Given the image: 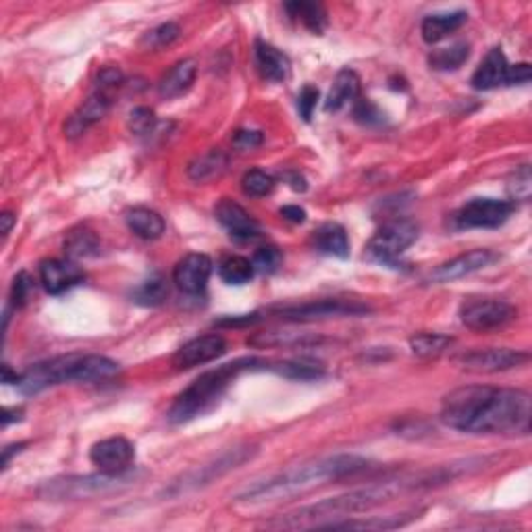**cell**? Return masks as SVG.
Wrapping results in <instances>:
<instances>
[{"label": "cell", "mask_w": 532, "mask_h": 532, "mask_svg": "<svg viewBox=\"0 0 532 532\" xmlns=\"http://www.w3.org/2000/svg\"><path fill=\"white\" fill-rule=\"evenodd\" d=\"M532 397L528 391L468 385L443 397L441 420L470 435H522L530 432Z\"/></svg>", "instance_id": "1"}, {"label": "cell", "mask_w": 532, "mask_h": 532, "mask_svg": "<svg viewBox=\"0 0 532 532\" xmlns=\"http://www.w3.org/2000/svg\"><path fill=\"white\" fill-rule=\"evenodd\" d=\"M449 475L443 470L426 472V475H406V476H396L387 478L383 483L369 484L364 489H356L350 493H344V495L328 497L323 501L306 505L293 514H287L285 518H279L277 522H271L268 527L273 528H314L318 524H325L320 520H337V518H350L353 514H360V511H369L377 505H383L391 499H396L404 493L431 487L435 483L448 481Z\"/></svg>", "instance_id": "2"}, {"label": "cell", "mask_w": 532, "mask_h": 532, "mask_svg": "<svg viewBox=\"0 0 532 532\" xmlns=\"http://www.w3.org/2000/svg\"><path fill=\"white\" fill-rule=\"evenodd\" d=\"M369 468V459L353 456V453H335V456L310 459V462L293 466V468H287L271 478H265V481L248 484L235 495V503L265 505L283 501V499L320 487L328 481H341V478L360 475Z\"/></svg>", "instance_id": "3"}, {"label": "cell", "mask_w": 532, "mask_h": 532, "mask_svg": "<svg viewBox=\"0 0 532 532\" xmlns=\"http://www.w3.org/2000/svg\"><path fill=\"white\" fill-rule=\"evenodd\" d=\"M121 372L119 362L98 353H67L34 364L19 377L17 387L25 396H34L63 383H100Z\"/></svg>", "instance_id": "4"}, {"label": "cell", "mask_w": 532, "mask_h": 532, "mask_svg": "<svg viewBox=\"0 0 532 532\" xmlns=\"http://www.w3.org/2000/svg\"><path fill=\"white\" fill-rule=\"evenodd\" d=\"M271 369V360L262 358H240L235 362L222 364L200 374L188 389H183L169 410V420L175 424L189 423V420L202 416L222 397L229 385L240 377L241 372H256Z\"/></svg>", "instance_id": "5"}, {"label": "cell", "mask_w": 532, "mask_h": 532, "mask_svg": "<svg viewBox=\"0 0 532 532\" xmlns=\"http://www.w3.org/2000/svg\"><path fill=\"white\" fill-rule=\"evenodd\" d=\"M135 476L131 470L123 475H109V472H98V475L85 476H61L46 481L38 495L50 501H77V499H90L98 495H110V493L123 491L131 487Z\"/></svg>", "instance_id": "6"}, {"label": "cell", "mask_w": 532, "mask_h": 532, "mask_svg": "<svg viewBox=\"0 0 532 532\" xmlns=\"http://www.w3.org/2000/svg\"><path fill=\"white\" fill-rule=\"evenodd\" d=\"M371 308L360 304L356 300H312L301 301V304H287V306H273L265 310L275 318L289 320V323H310V320L320 318H341V317H360L369 314Z\"/></svg>", "instance_id": "7"}, {"label": "cell", "mask_w": 532, "mask_h": 532, "mask_svg": "<svg viewBox=\"0 0 532 532\" xmlns=\"http://www.w3.org/2000/svg\"><path fill=\"white\" fill-rule=\"evenodd\" d=\"M418 240V227L412 221H391L387 222L374 233V238L366 246L369 258L379 262V265L397 266L402 254L408 249L414 241Z\"/></svg>", "instance_id": "8"}, {"label": "cell", "mask_w": 532, "mask_h": 532, "mask_svg": "<svg viewBox=\"0 0 532 532\" xmlns=\"http://www.w3.org/2000/svg\"><path fill=\"white\" fill-rule=\"evenodd\" d=\"M518 310L510 301L497 298H470L459 306V320L472 331H493L511 323Z\"/></svg>", "instance_id": "9"}, {"label": "cell", "mask_w": 532, "mask_h": 532, "mask_svg": "<svg viewBox=\"0 0 532 532\" xmlns=\"http://www.w3.org/2000/svg\"><path fill=\"white\" fill-rule=\"evenodd\" d=\"M514 213V202L475 198L458 210L453 221L458 229H497Z\"/></svg>", "instance_id": "10"}, {"label": "cell", "mask_w": 532, "mask_h": 532, "mask_svg": "<svg viewBox=\"0 0 532 532\" xmlns=\"http://www.w3.org/2000/svg\"><path fill=\"white\" fill-rule=\"evenodd\" d=\"M530 360L528 352L510 350V347H487V350H470L456 358V364L462 371L491 374L518 369Z\"/></svg>", "instance_id": "11"}, {"label": "cell", "mask_w": 532, "mask_h": 532, "mask_svg": "<svg viewBox=\"0 0 532 532\" xmlns=\"http://www.w3.org/2000/svg\"><path fill=\"white\" fill-rule=\"evenodd\" d=\"M92 464L98 466L100 472H109V475H123V472L131 470V464L135 459V449L127 439L123 437H110L104 441H98L92 445L90 449Z\"/></svg>", "instance_id": "12"}, {"label": "cell", "mask_w": 532, "mask_h": 532, "mask_svg": "<svg viewBox=\"0 0 532 532\" xmlns=\"http://www.w3.org/2000/svg\"><path fill=\"white\" fill-rule=\"evenodd\" d=\"M225 352H227V341L222 335H216V333L202 335V337L188 341L186 345H181L179 350H177V353L173 356V366L179 371L194 369V366L213 362V360L221 358Z\"/></svg>", "instance_id": "13"}, {"label": "cell", "mask_w": 532, "mask_h": 532, "mask_svg": "<svg viewBox=\"0 0 532 532\" xmlns=\"http://www.w3.org/2000/svg\"><path fill=\"white\" fill-rule=\"evenodd\" d=\"M213 275V260L206 254H186L173 268V283L188 295H198L206 289Z\"/></svg>", "instance_id": "14"}, {"label": "cell", "mask_w": 532, "mask_h": 532, "mask_svg": "<svg viewBox=\"0 0 532 532\" xmlns=\"http://www.w3.org/2000/svg\"><path fill=\"white\" fill-rule=\"evenodd\" d=\"M495 258L497 254L491 252L487 248L470 249V252L459 254L449 262H443L441 266H437L435 271L431 273V281L432 283H451V281H458L466 277V275H472L481 271L484 266H489Z\"/></svg>", "instance_id": "15"}, {"label": "cell", "mask_w": 532, "mask_h": 532, "mask_svg": "<svg viewBox=\"0 0 532 532\" xmlns=\"http://www.w3.org/2000/svg\"><path fill=\"white\" fill-rule=\"evenodd\" d=\"M40 281L50 295H61L85 281V273L74 260L50 258L40 265Z\"/></svg>", "instance_id": "16"}, {"label": "cell", "mask_w": 532, "mask_h": 532, "mask_svg": "<svg viewBox=\"0 0 532 532\" xmlns=\"http://www.w3.org/2000/svg\"><path fill=\"white\" fill-rule=\"evenodd\" d=\"M214 216L235 240L249 241L260 235L258 222H256L252 216H249L248 210L244 206H240L238 202L222 198L219 205L214 206Z\"/></svg>", "instance_id": "17"}, {"label": "cell", "mask_w": 532, "mask_h": 532, "mask_svg": "<svg viewBox=\"0 0 532 532\" xmlns=\"http://www.w3.org/2000/svg\"><path fill=\"white\" fill-rule=\"evenodd\" d=\"M110 104H113V92L96 88L90 94L88 100H85L82 104L80 110H77V113L69 119L67 127H65V131H67V135L69 137L82 135L83 131L90 127V125H94L96 121H100L102 117L109 113Z\"/></svg>", "instance_id": "18"}, {"label": "cell", "mask_w": 532, "mask_h": 532, "mask_svg": "<svg viewBox=\"0 0 532 532\" xmlns=\"http://www.w3.org/2000/svg\"><path fill=\"white\" fill-rule=\"evenodd\" d=\"M510 63L501 48H491L484 61L472 75V88L475 90H495L499 85H508Z\"/></svg>", "instance_id": "19"}, {"label": "cell", "mask_w": 532, "mask_h": 532, "mask_svg": "<svg viewBox=\"0 0 532 532\" xmlns=\"http://www.w3.org/2000/svg\"><path fill=\"white\" fill-rule=\"evenodd\" d=\"M254 55L256 67H258L260 75L265 77L266 82L281 83L292 75V63H289L287 55H283L279 48H275L273 44H268L265 40H256Z\"/></svg>", "instance_id": "20"}, {"label": "cell", "mask_w": 532, "mask_h": 532, "mask_svg": "<svg viewBox=\"0 0 532 532\" xmlns=\"http://www.w3.org/2000/svg\"><path fill=\"white\" fill-rule=\"evenodd\" d=\"M196 74H198V63H196L194 58H183V61L175 63L173 67L162 75V80L159 83L161 98H164V100H173V98L186 94V92L192 88Z\"/></svg>", "instance_id": "21"}, {"label": "cell", "mask_w": 532, "mask_h": 532, "mask_svg": "<svg viewBox=\"0 0 532 532\" xmlns=\"http://www.w3.org/2000/svg\"><path fill=\"white\" fill-rule=\"evenodd\" d=\"M360 98V77L356 71L352 69H341L335 82L331 85V92H328L325 110L327 113H337L347 104H353Z\"/></svg>", "instance_id": "22"}, {"label": "cell", "mask_w": 532, "mask_h": 532, "mask_svg": "<svg viewBox=\"0 0 532 532\" xmlns=\"http://www.w3.org/2000/svg\"><path fill=\"white\" fill-rule=\"evenodd\" d=\"M312 246L320 254L335 256V258L341 260L350 256V238H347V231L339 222H325V225H320L312 235Z\"/></svg>", "instance_id": "23"}, {"label": "cell", "mask_w": 532, "mask_h": 532, "mask_svg": "<svg viewBox=\"0 0 532 532\" xmlns=\"http://www.w3.org/2000/svg\"><path fill=\"white\" fill-rule=\"evenodd\" d=\"M249 458V453L246 449H233L231 453H225L221 456L216 462L208 464V466H200V472H192L183 478V489L186 487H200V484H206L213 481V478L225 475L227 470L238 468L241 462H246Z\"/></svg>", "instance_id": "24"}, {"label": "cell", "mask_w": 532, "mask_h": 532, "mask_svg": "<svg viewBox=\"0 0 532 532\" xmlns=\"http://www.w3.org/2000/svg\"><path fill=\"white\" fill-rule=\"evenodd\" d=\"M466 15L464 11H453V13H437V15H429L423 22V40L426 44H437L441 42L443 38H448L453 31L462 28L466 23Z\"/></svg>", "instance_id": "25"}, {"label": "cell", "mask_w": 532, "mask_h": 532, "mask_svg": "<svg viewBox=\"0 0 532 532\" xmlns=\"http://www.w3.org/2000/svg\"><path fill=\"white\" fill-rule=\"evenodd\" d=\"M125 221H127V227L129 231L137 235V238L142 240H159L161 235L164 233V219L156 213V210H150V208H144V206H137V208H131L127 214H125Z\"/></svg>", "instance_id": "26"}, {"label": "cell", "mask_w": 532, "mask_h": 532, "mask_svg": "<svg viewBox=\"0 0 532 532\" xmlns=\"http://www.w3.org/2000/svg\"><path fill=\"white\" fill-rule=\"evenodd\" d=\"M227 164H229L227 154L222 153L221 148H213L202 156H198V159H196L194 162H189L188 175H189V179H194L198 183L213 181V179H219V177L225 173Z\"/></svg>", "instance_id": "27"}, {"label": "cell", "mask_w": 532, "mask_h": 532, "mask_svg": "<svg viewBox=\"0 0 532 532\" xmlns=\"http://www.w3.org/2000/svg\"><path fill=\"white\" fill-rule=\"evenodd\" d=\"M65 254L69 256V260L90 258L100 252V240L98 235L88 227H77L74 231L67 233L65 238Z\"/></svg>", "instance_id": "28"}, {"label": "cell", "mask_w": 532, "mask_h": 532, "mask_svg": "<svg viewBox=\"0 0 532 532\" xmlns=\"http://www.w3.org/2000/svg\"><path fill=\"white\" fill-rule=\"evenodd\" d=\"M285 11L289 17L298 19L304 28H308L312 34H323L327 30V13L318 3H306V0H295V3H287Z\"/></svg>", "instance_id": "29"}, {"label": "cell", "mask_w": 532, "mask_h": 532, "mask_svg": "<svg viewBox=\"0 0 532 532\" xmlns=\"http://www.w3.org/2000/svg\"><path fill=\"white\" fill-rule=\"evenodd\" d=\"M408 522L406 518H396V516H371L364 518V520H331L320 524L317 528H333V530H391V528H399Z\"/></svg>", "instance_id": "30"}, {"label": "cell", "mask_w": 532, "mask_h": 532, "mask_svg": "<svg viewBox=\"0 0 532 532\" xmlns=\"http://www.w3.org/2000/svg\"><path fill=\"white\" fill-rule=\"evenodd\" d=\"M451 345L453 337L443 333H416L410 337V350L420 358H437Z\"/></svg>", "instance_id": "31"}, {"label": "cell", "mask_w": 532, "mask_h": 532, "mask_svg": "<svg viewBox=\"0 0 532 532\" xmlns=\"http://www.w3.org/2000/svg\"><path fill=\"white\" fill-rule=\"evenodd\" d=\"M249 345L254 347H292V345H308L318 344V337H312L308 333H287V331H271V333H256L248 339Z\"/></svg>", "instance_id": "32"}, {"label": "cell", "mask_w": 532, "mask_h": 532, "mask_svg": "<svg viewBox=\"0 0 532 532\" xmlns=\"http://www.w3.org/2000/svg\"><path fill=\"white\" fill-rule=\"evenodd\" d=\"M256 268L252 260L244 258V256H227L225 260L219 265V277L225 281L227 285H246L252 281Z\"/></svg>", "instance_id": "33"}, {"label": "cell", "mask_w": 532, "mask_h": 532, "mask_svg": "<svg viewBox=\"0 0 532 532\" xmlns=\"http://www.w3.org/2000/svg\"><path fill=\"white\" fill-rule=\"evenodd\" d=\"M268 371L292 380H314L325 374L323 366L317 362H304V360H283V362H273L271 360Z\"/></svg>", "instance_id": "34"}, {"label": "cell", "mask_w": 532, "mask_h": 532, "mask_svg": "<svg viewBox=\"0 0 532 532\" xmlns=\"http://www.w3.org/2000/svg\"><path fill=\"white\" fill-rule=\"evenodd\" d=\"M468 57H470V46L462 42V44H453L449 48L435 50L429 57V63L431 67L437 71H453L462 67V65L468 61Z\"/></svg>", "instance_id": "35"}, {"label": "cell", "mask_w": 532, "mask_h": 532, "mask_svg": "<svg viewBox=\"0 0 532 532\" xmlns=\"http://www.w3.org/2000/svg\"><path fill=\"white\" fill-rule=\"evenodd\" d=\"M167 295H169L167 281H164L162 277H153V279L144 281V283L137 287L134 293H131V298H134L135 304L159 306L164 300H167Z\"/></svg>", "instance_id": "36"}, {"label": "cell", "mask_w": 532, "mask_h": 532, "mask_svg": "<svg viewBox=\"0 0 532 532\" xmlns=\"http://www.w3.org/2000/svg\"><path fill=\"white\" fill-rule=\"evenodd\" d=\"M241 188H244V192L248 196H252V198H262V196H268L273 192L275 179L271 175H266L265 170L252 169L248 170L244 179H241Z\"/></svg>", "instance_id": "37"}, {"label": "cell", "mask_w": 532, "mask_h": 532, "mask_svg": "<svg viewBox=\"0 0 532 532\" xmlns=\"http://www.w3.org/2000/svg\"><path fill=\"white\" fill-rule=\"evenodd\" d=\"M177 38H179V25L173 23V22H169V23L159 25V28L150 30L148 34L144 36L142 44L146 46V48H150V50H161V48H164V46L173 44L177 40Z\"/></svg>", "instance_id": "38"}, {"label": "cell", "mask_w": 532, "mask_h": 532, "mask_svg": "<svg viewBox=\"0 0 532 532\" xmlns=\"http://www.w3.org/2000/svg\"><path fill=\"white\" fill-rule=\"evenodd\" d=\"M508 194H510V198L516 202L530 200L532 175H530L528 164H522V167L516 169V173L511 175V179L508 181Z\"/></svg>", "instance_id": "39"}, {"label": "cell", "mask_w": 532, "mask_h": 532, "mask_svg": "<svg viewBox=\"0 0 532 532\" xmlns=\"http://www.w3.org/2000/svg\"><path fill=\"white\" fill-rule=\"evenodd\" d=\"M353 117H356L358 123L369 125V127L383 125L387 121L383 110H380L372 100H369V98H358V100L353 102Z\"/></svg>", "instance_id": "40"}, {"label": "cell", "mask_w": 532, "mask_h": 532, "mask_svg": "<svg viewBox=\"0 0 532 532\" xmlns=\"http://www.w3.org/2000/svg\"><path fill=\"white\" fill-rule=\"evenodd\" d=\"M129 131L135 135H148L153 134L154 125H156V115L153 109L148 107H137L129 113Z\"/></svg>", "instance_id": "41"}, {"label": "cell", "mask_w": 532, "mask_h": 532, "mask_svg": "<svg viewBox=\"0 0 532 532\" xmlns=\"http://www.w3.org/2000/svg\"><path fill=\"white\" fill-rule=\"evenodd\" d=\"M281 260H283V256H281L279 249L275 246H266V248L256 249V254L252 258V265L258 273L273 275L281 266Z\"/></svg>", "instance_id": "42"}, {"label": "cell", "mask_w": 532, "mask_h": 532, "mask_svg": "<svg viewBox=\"0 0 532 532\" xmlns=\"http://www.w3.org/2000/svg\"><path fill=\"white\" fill-rule=\"evenodd\" d=\"M31 292H34V279H31L28 273H19L15 281H13V287H11L13 306H17V308L25 306V301L30 300Z\"/></svg>", "instance_id": "43"}, {"label": "cell", "mask_w": 532, "mask_h": 532, "mask_svg": "<svg viewBox=\"0 0 532 532\" xmlns=\"http://www.w3.org/2000/svg\"><path fill=\"white\" fill-rule=\"evenodd\" d=\"M318 88H314V85H304L298 96V110H300V117L304 121H310L312 119V113L314 109H317L318 104Z\"/></svg>", "instance_id": "44"}, {"label": "cell", "mask_w": 532, "mask_h": 532, "mask_svg": "<svg viewBox=\"0 0 532 532\" xmlns=\"http://www.w3.org/2000/svg\"><path fill=\"white\" fill-rule=\"evenodd\" d=\"M262 140H265V137H262L260 131L240 129V131H235V135H233V146L238 150H254L260 146Z\"/></svg>", "instance_id": "45"}, {"label": "cell", "mask_w": 532, "mask_h": 532, "mask_svg": "<svg viewBox=\"0 0 532 532\" xmlns=\"http://www.w3.org/2000/svg\"><path fill=\"white\" fill-rule=\"evenodd\" d=\"M121 83H123L121 69H117V67H104L100 71V74H98V85H96V88L113 92L115 88H119Z\"/></svg>", "instance_id": "46"}, {"label": "cell", "mask_w": 532, "mask_h": 532, "mask_svg": "<svg viewBox=\"0 0 532 532\" xmlns=\"http://www.w3.org/2000/svg\"><path fill=\"white\" fill-rule=\"evenodd\" d=\"M530 65L528 63H518V65H510V80L508 85H516V83H528L530 82Z\"/></svg>", "instance_id": "47"}, {"label": "cell", "mask_w": 532, "mask_h": 532, "mask_svg": "<svg viewBox=\"0 0 532 532\" xmlns=\"http://www.w3.org/2000/svg\"><path fill=\"white\" fill-rule=\"evenodd\" d=\"M281 216L289 222H304L306 221V210L300 206H283L281 208Z\"/></svg>", "instance_id": "48"}, {"label": "cell", "mask_w": 532, "mask_h": 532, "mask_svg": "<svg viewBox=\"0 0 532 532\" xmlns=\"http://www.w3.org/2000/svg\"><path fill=\"white\" fill-rule=\"evenodd\" d=\"M13 225H15V216H13V213H3V214H0V233L9 235Z\"/></svg>", "instance_id": "49"}, {"label": "cell", "mask_w": 532, "mask_h": 532, "mask_svg": "<svg viewBox=\"0 0 532 532\" xmlns=\"http://www.w3.org/2000/svg\"><path fill=\"white\" fill-rule=\"evenodd\" d=\"M23 448H25V443H17V445H9V448H4L3 449V468H6V466H9L13 453L22 451Z\"/></svg>", "instance_id": "50"}, {"label": "cell", "mask_w": 532, "mask_h": 532, "mask_svg": "<svg viewBox=\"0 0 532 532\" xmlns=\"http://www.w3.org/2000/svg\"><path fill=\"white\" fill-rule=\"evenodd\" d=\"M22 416H23V410L22 408H17V410H9V408H6L4 414H3V426L11 424L13 420H22Z\"/></svg>", "instance_id": "51"}]
</instances>
